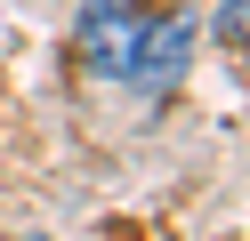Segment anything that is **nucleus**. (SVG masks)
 Wrapping results in <instances>:
<instances>
[{
	"instance_id": "obj_2",
	"label": "nucleus",
	"mask_w": 250,
	"mask_h": 241,
	"mask_svg": "<svg viewBox=\"0 0 250 241\" xmlns=\"http://www.w3.org/2000/svg\"><path fill=\"white\" fill-rule=\"evenodd\" d=\"M186 56H194V16H186V8H162L153 32H146V48L129 56V89H146V96L178 89V80H186Z\"/></svg>"
},
{
	"instance_id": "obj_3",
	"label": "nucleus",
	"mask_w": 250,
	"mask_h": 241,
	"mask_svg": "<svg viewBox=\"0 0 250 241\" xmlns=\"http://www.w3.org/2000/svg\"><path fill=\"white\" fill-rule=\"evenodd\" d=\"M218 40L250 48V0H226V8H218Z\"/></svg>"
},
{
	"instance_id": "obj_1",
	"label": "nucleus",
	"mask_w": 250,
	"mask_h": 241,
	"mask_svg": "<svg viewBox=\"0 0 250 241\" xmlns=\"http://www.w3.org/2000/svg\"><path fill=\"white\" fill-rule=\"evenodd\" d=\"M153 16H162V0H89L81 8V56H89V73L129 80V56L146 48Z\"/></svg>"
}]
</instances>
